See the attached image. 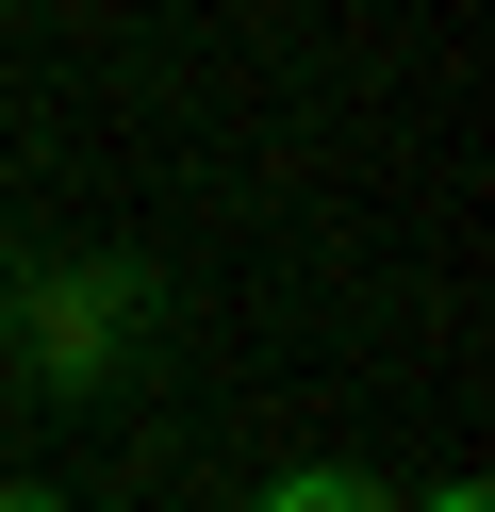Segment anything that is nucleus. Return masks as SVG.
I'll return each mask as SVG.
<instances>
[{
	"label": "nucleus",
	"mask_w": 495,
	"mask_h": 512,
	"mask_svg": "<svg viewBox=\"0 0 495 512\" xmlns=\"http://www.w3.org/2000/svg\"><path fill=\"white\" fill-rule=\"evenodd\" d=\"M132 347H149V265L83 248V265H33L17 281V364L50 380V397H116Z\"/></svg>",
	"instance_id": "nucleus-1"
},
{
	"label": "nucleus",
	"mask_w": 495,
	"mask_h": 512,
	"mask_svg": "<svg viewBox=\"0 0 495 512\" xmlns=\"http://www.w3.org/2000/svg\"><path fill=\"white\" fill-rule=\"evenodd\" d=\"M248 512H396V496H380L363 463H281V479H264Z\"/></svg>",
	"instance_id": "nucleus-2"
},
{
	"label": "nucleus",
	"mask_w": 495,
	"mask_h": 512,
	"mask_svg": "<svg viewBox=\"0 0 495 512\" xmlns=\"http://www.w3.org/2000/svg\"><path fill=\"white\" fill-rule=\"evenodd\" d=\"M413 512H495V496H479V479H429V496H413Z\"/></svg>",
	"instance_id": "nucleus-3"
},
{
	"label": "nucleus",
	"mask_w": 495,
	"mask_h": 512,
	"mask_svg": "<svg viewBox=\"0 0 495 512\" xmlns=\"http://www.w3.org/2000/svg\"><path fill=\"white\" fill-rule=\"evenodd\" d=\"M0 512H66V496H50V479H0Z\"/></svg>",
	"instance_id": "nucleus-4"
},
{
	"label": "nucleus",
	"mask_w": 495,
	"mask_h": 512,
	"mask_svg": "<svg viewBox=\"0 0 495 512\" xmlns=\"http://www.w3.org/2000/svg\"><path fill=\"white\" fill-rule=\"evenodd\" d=\"M0 364H17V281H0Z\"/></svg>",
	"instance_id": "nucleus-5"
}]
</instances>
